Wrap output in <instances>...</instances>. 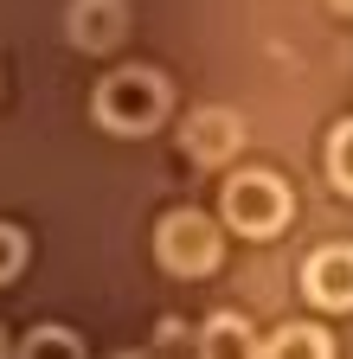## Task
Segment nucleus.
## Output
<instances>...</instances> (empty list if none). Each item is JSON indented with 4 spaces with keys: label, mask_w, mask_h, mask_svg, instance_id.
<instances>
[{
    "label": "nucleus",
    "mask_w": 353,
    "mask_h": 359,
    "mask_svg": "<svg viewBox=\"0 0 353 359\" xmlns=\"http://www.w3.org/2000/svg\"><path fill=\"white\" fill-rule=\"evenodd\" d=\"M321 173L340 199H353V116L328 128V148H321Z\"/></svg>",
    "instance_id": "nucleus-9"
},
{
    "label": "nucleus",
    "mask_w": 353,
    "mask_h": 359,
    "mask_svg": "<svg viewBox=\"0 0 353 359\" xmlns=\"http://www.w3.org/2000/svg\"><path fill=\"white\" fill-rule=\"evenodd\" d=\"M148 359H199V340L180 327V321H167L161 334H154V346H148Z\"/></svg>",
    "instance_id": "nucleus-11"
},
{
    "label": "nucleus",
    "mask_w": 353,
    "mask_h": 359,
    "mask_svg": "<svg viewBox=\"0 0 353 359\" xmlns=\"http://www.w3.org/2000/svg\"><path fill=\"white\" fill-rule=\"evenodd\" d=\"M199 359H263V340H257V327L244 321V314L218 308L199 327Z\"/></svg>",
    "instance_id": "nucleus-7"
},
{
    "label": "nucleus",
    "mask_w": 353,
    "mask_h": 359,
    "mask_svg": "<svg viewBox=\"0 0 353 359\" xmlns=\"http://www.w3.org/2000/svg\"><path fill=\"white\" fill-rule=\"evenodd\" d=\"M302 302L315 314H353V244H315L302 257Z\"/></svg>",
    "instance_id": "nucleus-4"
},
{
    "label": "nucleus",
    "mask_w": 353,
    "mask_h": 359,
    "mask_svg": "<svg viewBox=\"0 0 353 359\" xmlns=\"http://www.w3.org/2000/svg\"><path fill=\"white\" fill-rule=\"evenodd\" d=\"M154 263L167 269V276H187V283L218 276V263H225V231H218L206 212L173 205V212H161V224H154Z\"/></svg>",
    "instance_id": "nucleus-3"
},
{
    "label": "nucleus",
    "mask_w": 353,
    "mask_h": 359,
    "mask_svg": "<svg viewBox=\"0 0 353 359\" xmlns=\"http://www.w3.org/2000/svg\"><path fill=\"white\" fill-rule=\"evenodd\" d=\"M13 359H84V340L71 327H32Z\"/></svg>",
    "instance_id": "nucleus-10"
},
{
    "label": "nucleus",
    "mask_w": 353,
    "mask_h": 359,
    "mask_svg": "<svg viewBox=\"0 0 353 359\" xmlns=\"http://www.w3.org/2000/svg\"><path fill=\"white\" fill-rule=\"evenodd\" d=\"M20 269H26V231L20 224H0V289H7Z\"/></svg>",
    "instance_id": "nucleus-12"
},
{
    "label": "nucleus",
    "mask_w": 353,
    "mask_h": 359,
    "mask_svg": "<svg viewBox=\"0 0 353 359\" xmlns=\"http://www.w3.org/2000/svg\"><path fill=\"white\" fill-rule=\"evenodd\" d=\"M167 109H173V83L148 65H116L91 97V116L109 135H154L167 122Z\"/></svg>",
    "instance_id": "nucleus-1"
},
{
    "label": "nucleus",
    "mask_w": 353,
    "mask_h": 359,
    "mask_svg": "<svg viewBox=\"0 0 353 359\" xmlns=\"http://www.w3.org/2000/svg\"><path fill=\"white\" fill-rule=\"evenodd\" d=\"M180 148H187L193 167H225V161H238V154H244V116L225 109V103L193 109V116L180 122Z\"/></svg>",
    "instance_id": "nucleus-5"
},
{
    "label": "nucleus",
    "mask_w": 353,
    "mask_h": 359,
    "mask_svg": "<svg viewBox=\"0 0 353 359\" xmlns=\"http://www.w3.org/2000/svg\"><path fill=\"white\" fill-rule=\"evenodd\" d=\"M218 212H225V224L238 238L251 244H270L289 231V218H295V193H289V180L270 173V167H238L225 180V193H218Z\"/></svg>",
    "instance_id": "nucleus-2"
},
{
    "label": "nucleus",
    "mask_w": 353,
    "mask_h": 359,
    "mask_svg": "<svg viewBox=\"0 0 353 359\" xmlns=\"http://www.w3.org/2000/svg\"><path fill=\"white\" fill-rule=\"evenodd\" d=\"M65 32L77 52H116V45L128 39V0H71V13H65Z\"/></svg>",
    "instance_id": "nucleus-6"
},
{
    "label": "nucleus",
    "mask_w": 353,
    "mask_h": 359,
    "mask_svg": "<svg viewBox=\"0 0 353 359\" xmlns=\"http://www.w3.org/2000/svg\"><path fill=\"white\" fill-rule=\"evenodd\" d=\"M263 359H334V340L321 321H283L263 340Z\"/></svg>",
    "instance_id": "nucleus-8"
},
{
    "label": "nucleus",
    "mask_w": 353,
    "mask_h": 359,
    "mask_svg": "<svg viewBox=\"0 0 353 359\" xmlns=\"http://www.w3.org/2000/svg\"><path fill=\"white\" fill-rule=\"evenodd\" d=\"M0 359H7V334H0Z\"/></svg>",
    "instance_id": "nucleus-15"
},
{
    "label": "nucleus",
    "mask_w": 353,
    "mask_h": 359,
    "mask_svg": "<svg viewBox=\"0 0 353 359\" xmlns=\"http://www.w3.org/2000/svg\"><path fill=\"white\" fill-rule=\"evenodd\" d=\"M116 359H148V353H116Z\"/></svg>",
    "instance_id": "nucleus-14"
},
{
    "label": "nucleus",
    "mask_w": 353,
    "mask_h": 359,
    "mask_svg": "<svg viewBox=\"0 0 353 359\" xmlns=\"http://www.w3.org/2000/svg\"><path fill=\"white\" fill-rule=\"evenodd\" d=\"M328 7H334V13H353V0H328Z\"/></svg>",
    "instance_id": "nucleus-13"
}]
</instances>
